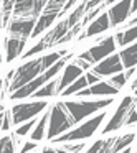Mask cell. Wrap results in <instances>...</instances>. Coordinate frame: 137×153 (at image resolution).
Wrapping results in <instances>:
<instances>
[{
    "label": "cell",
    "instance_id": "obj_1",
    "mask_svg": "<svg viewBox=\"0 0 137 153\" xmlns=\"http://www.w3.org/2000/svg\"><path fill=\"white\" fill-rule=\"evenodd\" d=\"M68 54V50H61V51H55L50 54H43L40 58H35V59H28L22 64L18 69H15L13 77H12V82L8 86V91L13 92V91L20 89L22 86L28 84L30 81H33L37 76H40L43 71H46L50 66H53L61 56Z\"/></svg>",
    "mask_w": 137,
    "mask_h": 153
},
{
    "label": "cell",
    "instance_id": "obj_2",
    "mask_svg": "<svg viewBox=\"0 0 137 153\" xmlns=\"http://www.w3.org/2000/svg\"><path fill=\"white\" fill-rule=\"evenodd\" d=\"M73 56V54H64V56H61L60 59L56 61V63L53 64V66H50L46 71H43V73L40 74V76H37L33 81H30L28 84H25V86H22L20 89L13 91V92H10V99L12 100H22V99H27V97H30L31 94L35 92V91H38L43 84H46L48 81L55 79V77L60 74V71L64 68V64L70 61V58Z\"/></svg>",
    "mask_w": 137,
    "mask_h": 153
},
{
    "label": "cell",
    "instance_id": "obj_3",
    "mask_svg": "<svg viewBox=\"0 0 137 153\" xmlns=\"http://www.w3.org/2000/svg\"><path fill=\"white\" fill-rule=\"evenodd\" d=\"M107 112L103 110V112L96 114L94 117H91L89 120H86L84 123L74 127V128H70L68 132L61 133L60 137L51 140V143H71V142H83V140H88L94 135V133L99 130V127L103 125V122L106 120Z\"/></svg>",
    "mask_w": 137,
    "mask_h": 153
},
{
    "label": "cell",
    "instance_id": "obj_4",
    "mask_svg": "<svg viewBox=\"0 0 137 153\" xmlns=\"http://www.w3.org/2000/svg\"><path fill=\"white\" fill-rule=\"evenodd\" d=\"M64 107L68 109L74 125L81 123V120L88 119L89 115H94L99 110H106L114 102L112 97H104L97 100H63Z\"/></svg>",
    "mask_w": 137,
    "mask_h": 153
},
{
    "label": "cell",
    "instance_id": "obj_5",
    "mask_svg": "<svg viewBox=\"0 0 137 153\" xmlns=\"http://www.w3.org/2000/svg\"><path fill=\"white\" fill-rule=\"evenodd\" d=\"M48 123H50V125H48V128H46V135L45 137H46L50 142L74 127V122H73V119H71L68 109L64 107L63 100H61V102H55L53 105H51V109L48 110Z\"/></svg>",
    "mask_w": 137,
    "mask_h": 153
},
{
    "label": "cell",
    "instance_id": "obj_6",
    "mask_svg": "<svg viewBox=\"0 0 137 153\" xmlns=\"http://www.w3.org/2000/svg\"><path fill=\"white\" fill-rule=\"evenodd\" d=\"M48 109V102L45 100H30V102H22V104H13L12 109L8 110L12 117V125H20L30 119H35L38 114Z\"/></svg>",
    "mask_w": 137,
    "mask_h": 153
},
{
    "label": "cell",
    "instance_id": "obj_7",
    "mask_svg": "<svg viewBox=\"0 0 137 153\" xmlns=\"http://www.w3.org/2000/svg\"><path fill=\"white\" fill-rule=\"evenodd\" d=\"M116 50H117V46H116V41H114V36H106L97 45L91 46L88 51L81 53L79 59L86 61L89 66H94V64H97L101 59H104V58H107L109 54H112Z\"/></svg>",
    "mask_w": 137,
    "mask_h": 153
},
{
    "label": "cell",
    "instance_id": "obj_8",
    "mask_svg": "<svg viewBox=\"0 0 137 153\" xmlns=\"http://www.w3.org/2000/svg\"><path fill=\"white\" fill-rule=\"evenodd\" d=\"M48 0H13L12 15L25 18H38Z\"/></svg>",
    "mask_w": 137,
    "mask_h": 153
},
{
    "label": "cell",
    "instance_id": "obj_9",
    "mask_svg": "<svg viewBox=\"0 0 137 153\" xmlns=\"http://www.w3.org/2000/svg\"><path fill=\"white\" fill-rule=\"evenodd\" d=\"M134 102H136V97H132V96H126L122 100H121V104L116 109L114 115L111 117V120L106 123V127H104V130H103L104 135L122 128L124 123H126V117H127V112H129V107L132 105Z\"/></svg>",
    "mask_w": 137,
    "mask_h": 153
},
{
    "label": "cell",
    "instance_id": "obj_10",
    "mask_svg": "<svg viewBox=\"0 0 137 153\" xmlns=\"http://www.w3.org/2000/svg\"><path fill=\"white\" fill-rule=\"evenodd\" d=\"M35 22L37 18H25V17H13L12 20H8L7 30L8 35L13 38H22V40H30L31 31H33Z\"/></svg>",
    "mask_w": 137,
    "mask_h": 153
},
{
    "label": "cell",
    "instance_id": "obj_11",
    "mask_svg": "<svg viewBox=\"0 0 137 153\" xmlns=\"http://www.w3.org/2000/svg\"><path fill=\"white\" fill-rule=\"evenodd\" d=\"M122 64H121V59H119V54L117 53H112L109 54L107 58L101 59L97 64H94L91 73H94L96 76L99 77H111L117 73H122Z\"/></svg>",
    "mask_w": 137,
    "mask_h": 153
},
{
    "label": "cell",
    "instance_id": "obj_12",
    "mask_svg": "<svg viewBox=\"0 0 137 153\" xmlns=\"http://www.w3.org/2000/svg\"><path fill=\"white\" fill-rule=\"evenodd\" d=\"M130 4H132V0H119L116 5L109 8L107 17H109L111 27H119V25L126 23L127 18L130 17Z\"/></svg>",
    "mask_w": 137,
    "mask_h": 153
},
{
    "label": "cell",
    "instance_id": "obj_13",
    "mask_svg": "<svg viewBox=\"0 0 137 153\" xmlns=\"http://www.w3.org/2000/svg\"><path fill=\"white\" fill-rule=\"evenodd\" d=\"M119 92V89H116L114 86H111L109 81H99V82L93 84V86H88L86 89L76 92L74 96L78 99H83V97H89V96H104V97H112Z\"/></svg>",
    "mask_w": 137,
    "mask_h": 153
},
{
    "label": "cell",
    "instance_id": "obj_14",
    "mask_svg": "<svg viewBox=\"0 0 137 153\" xmlns=\"http://www.w3.org/2000/svg\"><path fill=\"white\" fill-rule=\"evenodd\" d=\"M83 74V68L78 66L76 63H68L66 66L63 68V74L58 77V87H56V92L61 94V91H64L68 86H70L73 81H76L78 77Z\"/></svg>",
    "mask_w": 137,
    "mask_h": 153
},
{
    "label": "cell",
    "instance_id": "obj_15",
    "mask_svg": "<svg viewBox=\"0 0 137 153\" xmlns=\"http://www.w3.org/2000/svg\"><path fill=\"white\" fill-rule=\"evenodd\" d=\"M86 27L88 28H86V31L83 33V38H93V36H97V35H101V33H106V31L111 28L107 12H103L97 18L91 20Z\"/></svg>",
    "mask_w": 137,
    "mask_h": 153
},
{
    "label": "cell",
    "instance_id": "obj_16",
    "mask_svg": "<svg viewBox=\"0 0 137 153\" xmlns=\"http://www.w3.org/2000/svg\"><path fill=\"white\" fill-rule=\"evenodd\" d=\"M25 45H27V40L8 36L5 40V61L7 63H13L17 58H20L23 54Z\"/></svg>",
    "mask_w": 137,
    "mask_h": 153
},
{
    "label": "cell",
    "instance_id": "obj_17",
    "mask_svg": "<svg viewBox=\"0 0 137 153\" xmlns=\"http://www.w3.org/2000/svg\"><path fill=\"white\" fill-rule=\"evenodd\" d=\"M58 17H60V12H41L40 17L35 22L33 31H31V38H37V36H40L43 31H46L48 28L56 22Z\"/></svg>",
    "mask_w": 137,
    "mask_h": 153
},
{
    "label": "cell",
    "instance_id": "obj_18",
    "mask_svg": "<svg viewBox=\"0 0 137 153\" xmlns=\"http://www.w3.org/2000/svg\"><path fill=\"white\" fill-rule=\"evenodd\" d=\"M68 31H70V27H68L66 20H61L60 23H58L56 27H55L53 30L50 31V33H46L43 38H41V41L45 43L46 50H48V48H51V46H58L60 40L68 33Z\"/></svg>",
    "mask_w": 137,
    "mask_h": 153
},
{
    "label": "cell",
    "instance_id": "obj_19",
    "mask_svg": "<svg viewBox=\"0 0 137 153\" xmlns=\"http://www.w3.org/2000/svg\"><path fill=\"white\" fill-rule=\"evenodd\" d=\"M117 54H119V59H121L122 68H126V69L136 68V63H137V45L136 43H132L127 48L121 50Z\"/></svg>",
    "mask_w": 137,
    "mask_h": 153
},
{
    "label": "cell",
    "instance_id": "obj_20",
    "mask_svg": "<svg viewBox=\"0 0 137 153\" xmlns=\"http://www.w3.org/2000/svg\"><path fill=\"white\" fill-rule=\"evenodd\" d=\"M56 87H58V77H55V79L48 81L46 84H43L38 91H35L30 97H33L35 100H43V99H46V97H53L58 94Z\"/></svg>",
    "mask_w": 137,
    "mask_h": 153
},
{
    "label": "cell",
    "instance_id": "obj_21",
    "mask_svg": "<svg viewBox=\"0 0 137 153\" xmlns=\"http://www.w3.org/2000/svg\"><path fill=\"white\" fill-rule=\"evenodd\" d=\"M136 33H137V28L136 27H127L126 31H117L116 36H114L116 46L124 48V46H127V45L136 43Z\"/></svg>",
    "mask_w": 137,
    "mask_h": 153
},
{
    "label": "cell",
    "instance_id": "obj_22",
    "mask_svg": "<svg viewBox=\"0 0 137 153\" xmlns=\"http://www.w3.org/2000/svg\"><path fill=\"white\" fill-rule=\"evenodd\" d=\"M116 137H111V138H101L96 140L89 148L86 150V153H112V145Z\"/></svg>",
    "mask_w": 137,
    "mask_h": 153
},
{
    "label": "cell",
    "instance_id": "obj_23",
    "mask_svg": "<svg viewBox=\"0 0 137 153\" xmlns=\"http://www.w3.org/2000/svg\"><path fill=\"white\" fill-rule=\"evenodd\" d=\"M46 123H48V112H45L43 117H41L40 120H37L33 130L30 132V140H33V142H41V140L45 138V135H46Z\"/></svg>",
    "mask_w": 137,
    "mask_h": 153
},
{
    "label": "cell",
    "instance_id": "obj_24",
    "mask_svg": "<svg viewBox=\"0 0 137 153\" xmlns=\"http://www.w3.org/2000/svg\"><path fill=\"white\" fill-rule=\"evenodd\" d=\"M88 86H89V84H88L86 76H84V74H81V76L78 77L76 81H73V82H71V84H70V86H68L64 91H61V96H63V97L73 96V94H76V92H79V91L86 89Z\"/></svg>",
    "mask_w": 137,
    "mask_h": 153
},
{
    "label": "cell",
    "instance_id": "obj_25",
    "mask_svg": "<svg viewBox=\"0 0 137 153\" xmlns=\"http://www.w3.org/2000/svg\"><path fill=\"white\" fill-rule=\"evenodd\" d=\"M136 140V132H129L126 135H121V137H116L114 140V145H112V153H121V150L130 146Z\"/></svg>",
    "mask_w": 137,
    "mask_h": 153
},
{
    "label": "cell",
    "instance_id": "obj_26",
    "mask_svg": "<svg viewBox=\"0 0 137 153\" xmlns=\"http://www.w3.org/2000/svg\"><path fill=\"white\" fill-rule=\"evenodd\" d=\"M35 123H37V119H30V120H27L25 123H20V125H17V130H15V137H17V138H20V137H27L28 133L33 130Z\"/></svg>",
    "mask_w": 137,
    "mask_h": 153
},
{
    "label": "cell",
    "instance_id": "obj_27",
    "mask_svg": "<svg viewBox=\"0 0 137 153\" xmlns=\"http://www.w3.org/2000/svg\"><path fill=\"white\" fill-rule=\"evenodd\" d=\"M0 153H15V143L12 135L0 138Z\"/></svg>",
    "mask_w": 137,
    "mask_h": 153
},
{
    "label": "cell",
    "instance_id": "obj_28",
    "mask_svg": "<svg viewBox=\"0 0 137 153\" xmlns=\"http://www.w3.org/2000/svg\"><path fill=\"white\" fill-rule=\"evenodd\" d=\"M109 84L121 91L127 84V79H126V76H124V73H117V74H114V76L109 77Z\"/></svg>",
    "mask_w": 137,
    "mask_h": 153
},
{
    "label": "cell",
    "instance_id": "obj_29",
    "mask_svg": "<svg viewBox=\"0 0 137 153\" xmlns=\"http://www.w3.org/2000/svg\"><path fill=\"white\" fill-rule=\"evenodd\" d=\"M64 4H66V0H48L43 12H61Z\"/></svg>",
    "mask_w": 137,
    "mask_h": 153
},
{
    "label": "cell",
    "instance_id": "obj_30",
    "mask_svg": "<svg viewBox=\"0 0 137 153\" xmlns=\"http://www.w3.org/2000/svg\"><path fill=\"white\" fill-rule=\"evenodd\" d=\"M136 120H137V114H136V102L129 107V112H127V117H126V123L124 127H132L136 125Z\"/></svg>",
    "mask_w": 137,
    "mask_h": 153
},
{
    "label": "cell",
    "instance_id": "obj_31",
    "mask_svg": "<svg viewBox=\"0 0 137 153\" xmlns=\"http://www.w3.org/2000/svg\"><path fill=\"white\" fill-rule=\"evenodd\" d=\"M61 148L63 150H66V152H71V153H79L81 150L84 148V143L83 142H79V143H76V145H71V143H61Z\"/></svg>",
    "mask_w": 137,
    "mask_h": 153
},
{
    "label": "cell",
    "instance_id": "obj_32",
    "mask_svg": "<svg viewBox=\"0 0 137 153\" xmlns=\"http://www.w3.org/2000/svg\"><path fill=\"white\" fill-rule=\"evenodd\" d=\"M37 146H38L37 142H33V140H28V142L23 143V146H22V150H20L18 153H30V152H35V150H37Z\"/></svg>",
    "mask_w": 137,
    "mask_h": 153
},
{
    "label": "cell",
    "instance_id": "obj_33",
    "mask_svg": "<svg viewBox=\"0 0 137 153\" xmlns=\"http://www.w3.org/2000/svg\"><path fill=\"white\" fill-rule=\"evenodd\" d=\"M12 127V117H10V112L8 110H5L4 112V120H2V127H0V130H8Z\"/></svg>",
    "mask_w": 137,
    "mask_h": 153
},
{
    "label": "cell",
    "instance_id": "obj_34",
    "mask_svg": "<svg viewBox=\"0 0 137 153\" xmlns=\"http://www.w3.org/2000/svg\"><path fill=\"white\" fill-rule=\"evenodd\" d=\"M84 76H86L88 84H89V86H93V84H96V82H99V81H101V77H99V76H96L94 73H91V71H88V73L84 74Z\"/></svg>",
    "mask_w": 137,
    "mask_h": 153
},
{
    "label": "cell",
    "instance_id": "obj_35",
    "mask_svg": "<svg viewBox=\"0 0 137 153\" xmlns=\"http://www.w3.org/2000/svg\"><path fill=\"white\" fill-rule=\"evenodd\" d=\"M41 153H71V152H66L63 148H53V146H45Z\"/></svg>",
    "mask_w": 137,
    "mask_h": 153
},
{
    "label": "cell",
    "instance_id": "obj_36",
    "mask_svg": "<svg viewBox=\"0 0 137 153\" xmlns=\"http://www.w3.org/2000/svg\"><path fill=\"white\" fill-rule=\"evenodd\" d=\"M124 76H126L127 81H129L132 76H136V68H130V69H127V73H124Z\"/></svg>",
    "mask_w": 137,
    "mask_h": 153
},
{
    "label": "cell",
    "instance_id": "obj_37",
    "mask_svg": "<svg viewBox=\"0 0 137 153\" xmlns=\"http://www.w3.org/2000/svg\"><path fill=\"white\" fill-rule=\"evenodd\" d=\"M136 10H137V0H132V4H130V15L136 17Z\"/></svg>",
    "mask_w": 137,
    "mask_h": 153
},
{
    "label": "cell",
    "instance_id": "obj_38",
    "mask_svg": "<svg viewBox=\"0 0 137 153\" xmlns=\"http://www.w3.org/2000/svg\"><path fill=\"white\" fill-rule=\"evenodd\" d=\"M136 89H137V81H136V77H134V82L130 84V91H134V96H136Z\"/></svg>",
    "mask_w": 137,
    "mask_h": 153
},
{
    "label": "cell",
    "instance_id": "obj_39",
    "mask_svg": "<svg viewBox=\"0 0 137 153\" xmlns=\"http://www.w3.org/2000/svg\"><path fill=\"white\" fill-rule=\"evenodd\" d=\"M4 79H0V99H4Z\"/></svg>",
    "mask_w": 137,
    "mask_h": 153
},
{
    "label": "cell",
    "instance_id": "obj_40",
    "mask_svg": "<svg viewBox=\"0 0 137 153\" xmlns=\"http://www.w3.org/2000/svg\"><path fill=\"white\" fill-rule=\"evenodd\" d=\"M122 153H132V146H127V148H124Z\"/></svg>",
    "mask_w": 137,
    "mask_h": 153
},
{
    "label": "cell",
    "instance_id": "obj_41",
    "mask_svg": "<svg viewBox=\"0 0 137 153\" xmlns=\"http://www.w3.org/2000/svg\"><path fill=\"white\" fill-rule=\"evenodd\" d=\"M5 112V110H4ZM4 112H0V127H2V120H4Z\"/></svg>",
    "mask_w": 137,
    "mask_h": 153
},
{
    "label": "cell",
    "instance_id": "obj_42",
    "mask_svg": "<svg viewBox=\"0 0 137 153\" xmlns=\"http://www.w3.org/2000/svg\"><path fill=\"white\" fill-rule=\"evenodd\" d=\"M4 110H5V105L4 104H0V112H4Z\"/></svg>",
    "mask_w": 137,
    "mask_h": 153
},
{
    "label": "cell",
    "instance_id": "obj_43",
    "mask_svg": "<svg viewBox=\"0 0 137 153\" xmlns=\"http://www.w3.org/2000/svg\"><path fill=\"white\" fill-rule=\"evenodd\" d=\"M0 66H2V54H0Z\"/></svg>",
    "mask_w": 137,
    "mask_h": 153
},
{
    "label": "cell",
    "instance_id": "obj_44",
    "mask_svg": "<svg viewBox=\"0 0 137 153\" xmlns=\"http://www.w3.org/2000/svg\"><path fill=\"white\" fill-rule=\"evenodd\" d=\"M30 153H37V152H30Z\"/></svg>",
    "mask_w": 137,
    "mask_h": 153
},
{
    "label": "cell",
    "instance_id": "obj_45",
    "mask_svg": "<svg viewBox=\"0 0 137 153\" xmlns=\"http://www.w3.org/2000/svg\"><path fill=\"white\" fill-rule=\"evenodd\" d=\"M134 153H136V152H134Z\"/></svg>",
    "mask_w": 137,
    "mask_h": 153
}]
</instances>
